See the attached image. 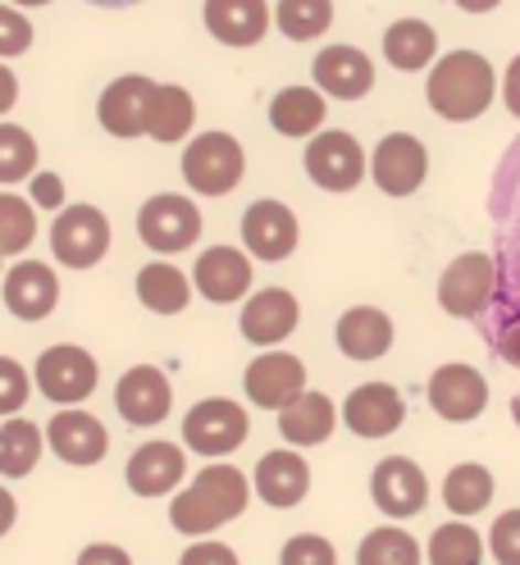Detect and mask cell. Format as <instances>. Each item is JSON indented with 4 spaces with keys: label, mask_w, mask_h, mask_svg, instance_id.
<instances>
[{
    "label": "cell",
    "mask_w": 520,
    "mask_h": 565,
    "mask_svg": "<svg viewBox=\"0 0 520 565\" xmlns=\"http://www.w3.org/2000/svg\"><path fill=\"white\" fill-rule=\"evenodd\" d=\"M438 51V38L434 28L421 23V19H397L389 32H384V55L393 68H406V74H415V68H425Z\"/></svg>",
    "instance_id": "32"
},
{
    "label": "cell",
    "mask_w": 520,
    "mask_h": 565,
    "mask_svg": "<svg viewBox=\"0 0 520 565\" xmlns=\"http://www.w3.org/2000/svg\"><path fill=\"white\" fill-rule=\"evenodd\" d=\"M42 447H46V434L38 429V424L10 415L6 429H0V475H6V479L32 475V470H38V461H42Z\"/></svg>",
    "instance_id": "31"
},
{
    "label": "cell",
    "mask_w": 520,
    "mask_h": 565,
    "mask_svg": "<svg viewBox=\"0 0 520 565\" xmlns=\"http://www.w3.org/2000/svg\"><path fill=\"white\" fill-rule=\"evenodd\" d=\"M19 6H51V0H19Z\"/></svg>",
    "instance_id": "53"
},
{
    "label": "cell",
    "mask_w": 520,
    "mask_h": 565,
    "mask_svg": "<svg viewBox=\"0 0 520 565\" xmlns=\"http://www.w3.org/2000/svg\"><path fill=\"white\" fill-rule=\"evenodd\" d=\"M28 374H23V365L19 361H10V356H0V415H19L23 406H28Z\"/></svg>",
    "instance_id": "39"
},
{
    "label": "cell",
    "mask_w": 520,
    "mask_h": 565,
    "mask_svg": "<svg viewBox=\"0 0 520 565\" xmlns=\"http://www.w3.org/2000/svg\"><path fill=\"white\" fill-rule=\"evenodd\" d=\"M306 173L325 192H352L365 179V151L352 132H320L306 147Z\"/></svg>",
    "instance_id": "9"
},
{
    "label": "cell",
    "mask_w": 520,
    "mask_h": 565,
    "mask_svg": "<svg viewBox=\"0 0 520 565\" xmlns=\"http://www.w3.org/2000/svg\"><path fill=\"white\" fill-rule=\"evenodd\" d=\"M14 498H10V488H0V539H6L10 534V529H14Z\"/></svg>",
    "instance_id": "47"
},
{
    "label": "cell",
    "mask_w": 520,
    "mask_h": 565,
    "mask_svg": "<svg viewBox=\"0 0 520 565\" xmlns=\"http://www.w3.org/2000/svg\"><path fill=\"white\" fill-rule=\"evenodd\" d=\"M32 46V23L10 10V6H0V60H10V55H23Z\"/></svg>",
    "instance_id": "41"
},
{
    "label": "cell",
    "mask_w": 520,
    "mask_h": 565,
    "mask_svg": "<svg viewBox=\"0 0 520 565\" xmlns=\"http://www.w3.org/2000/svg\"><path fill=\"white\" fill-rule=\"evenodd\" d=\"M151 78L142 74H124L115 78L96 100V119L110 137H142L147 128V96H151Z\"/></svg>",
    "instance_id": "19"
},
{
    "label": "cell",
    "mask_w": 520,
    "mask_h": 565,
    "mask_svg": "<svg viewBox=\"0 0 520 565\" xmlns=\"http://www.w3.org/2000/svg\"><path fill=\"white\" fill-rule=\"evenodd\" d=\"M192 282L205 301L215 306H229L237 301L242 292L252 288V260L237 252V246H211V252L197 256V269H192Z\"/></svg>",
    "instance_id": "18"
},
{
    "label": "cell",
    "mask_w": 520,
    "mask_h": 565,
    "mask_svg": "<svg viewBox=\"0 0 520 565\" xmlns=\"http://www.w3.org/2000/svg\"><path fill=\"white\" fill-rule=\"evenodd\" d=\"M247 411L229 397H211V402H197L183 419V438L192 451L201 456H229L247 443Z\"/></svg>",
    "instance_id": "6"
},
{
    "label": "cell",
    "mask_w": 520,
    "mask_h": 565,
    "mask_svg": "<svg viewBox=\"0 0 520 565\" xmlns=\"http://www.w3.org/2000/svg\"><path fill=\"white\" fill-rule=\"evenodd\" d=\"M137 237H142L160 256L188 252V246L201 237V210L188 196L160 192V196H151L142 210H137Z\"/></svg>",
    "instance_id": "5"
},
{
    "label": "cell",
    "mask_w": 520,
    "mask_h": 565,
    "mask_svg": "<svg viewBox=\"0 0 520 565\" xmlns=\"http://www.w3.org/2000/svg\"><path fill=\"white\" fill-rule=\"evenodd\" d=\"M511 419H516V424H520V397H516V402H511Z\"/></svg>",
    "instance_id": "52"
},
{
    "label": "cell",
    "mask_w": 520,
    "mask_h": 565,
    "mask_svg": "<svg viewBox=\"0 0 520 565\" xmlns=\"http://www.w3.org/2000/svg\"><path fill=\"white\" fill-rule=\"evenodd\" d=\"M38 169V141L19 124H0V183H23Z\"/></svg>",
    "instance_id": "36"
},
{
    "label": "cell",
    "mask_w": 520,
    "mask_h": 565,
    "mask_svg": "<svg viewBox=\"0 0 520 565\" xmlns=\"http://www.w3.org/2000/svg\"><path fill=\"white\" fill-rule=\"evenodd\" d=\"M242 169H247V156H242L237 137H229V132H201L183 151V179L201 196L233 192L242 183Z\"/></svg>",
    "instance_id": "3"
},
{
    "label": "cell",
    "mask_w": 520,
    "mask_h": 565,
    "mask_svg": "<svg viewBox=\"0 0 520 565\" xmlns=\"http://www.w3.org/2000/svg\"><path fill=\"white\" fill-rule=\"evenodd\" d=\"M205 28L224 46H256L269 32L265 0H205Z\"/></svg>",
    "instance_id": "21"
},
{
    "label": "cell",
    "mask_w": 520,
    "mask_h": 565,
    "mask_svg": "<svg viewBox=\"0 0 520 565\" xmlns=\"http://www.w3.org/2000/svg\"><path fill=\"white\" fill-rule=\"evenodd\" d=\"M457 6L466 10V14H489V10H498L502 0H457Z\"/></svg>",
    "instance_id": "50"
},
{
    "label": "cell",
    "mask_w": 520,
    "mask_h": 565,
    "mask_svg": "<svg viewBox=\"0 0 520 565\" xmlns=\"http://www.w3.org/2000/svg\"><path fill=\"white\" fill-rule=\"evenodd\" d=\"M443 502H447V511H457V515H479L484 507L494 502V475L484 466H457L443 483Z\"/></svg>",
    "instance_id": "33"
},
{
    "label": "cell",
    "mask_w": 520,
    "mask_h": 565,
    "mask_svg": "<svg viewBox=\"0 0 520 565\" xmlns=\"http://www.w3.org/2000/svg\"><path fill=\"white\" fill-rule=\"evenodd\" d=\"M310 488V470L297 451H269L256 466V492L269 507H297Z\"/></svg>",
    "instance_id": "27"
},
{
    "label": "cell",
    "mask_w": 520,
    "mask_h": 565,
    "mask_svg": "<svg viewBox=\"0 0 520 565\" xmlns=\"http://www.w3.org/2000/svg\"><path fill=\"white\" fill-rule=\"evenodd\" d=\"M316 83L338 100H361L374 87V64L357 46H325L316 60Z\"/></svg>",
    "instance_id": "23"
},
{
    "label": "cell",
    "mask_w": 520,
    "mask_h": 565,
    "mask_svg": "<svg viewBox=\"0 0 520 565\" xmlns=\"http://www.w3.org/2000/svg\"><path fill=\"white\" fill-rule=\"evenodd\" d=\"M46 443H51V451L60 456V461H68V466H96L100 456L110 451L106 424H100L96 415H87V411H78V406L51 415Z\"/></svg>",
    "instance_id": "12"
},
{
    "label": "cell",
    "mask_w": 520,
    "mask_h": 565,
    "mask_svg": "<svg viewBox=\"0 0 520 565\" xmlns=\"http://www.w3.org/2000/svg\"><path fill=\"white\" fill-rule=\"evenodd\" d=\"M92 561H128V556L115 552V547H87V552H83V565H92Z\"/></svg>",
    "instance_id": "49"
},
{
    "label": "cell",
    "mask_w": 520,
    "mask_h": 565,
    "mask_svg": "<svg viewBox=\"0 0 520 565\" xmlns=\"http://www.w3.org/2000/svg\"><path fill=\"white\" fill-rule=\"evenodd\" d=\"M192 119H197V105L183 87H173V83H156L151 96H147V137L156 141H183L192 132Z\"/></svg>",
    "instance_id": "28"
},
{
    "label": "cell",
    "mask_w": 520,
    "mask_h": 565,
    "mask_svg": "<svg viewBox=\"0 0 520 565\" xmlns=\"http://www.w3.org/2000/svg\"><path fill=\"white\" fill-rule=\"evenodd\" d=\"M502 100H507V110L520 119V55L507 64V78H502Z\"/></svg>",
    "instance_id": "45"
},
{
    "label": "cell",
    "mask_w": 520,
    "mask_h": 565,
    "mask_svg": "<svg viewBox=\"0 0 520 565\" xmlns=\"http://www.w3.org/2000/svg\"><path fill=\"white\" fill-rule=\"evenodd\" d=\"M338 347L352 361H379L393 347V320L374 306H357L338 320Z\"/></svg>",
    "instance_id": "25"
},
{
    "label": "cell",
    "mask_w": 520,
    "mask_h": 565,
    "mask_svg": "<svg viewBox=\"0 0 520 565\" xmlns=\"http://www.w3.org/2000/svg\"><path fill=\"white\" fill-rule=\"evenodd\" d=\"M284 565H333V547L325 543V539H316V534H301V539H293L288 547H284V556H279Z\"/></svg>",
    "instance_id": "42"
},
{
    "label": "cell",
    "mask_w": 520,
    "mask_h": 565,
    "mask_svg": "<svg viewBox=\"0 0 520 565\" xmlns=\"http://www.w3.org/2000/svg\"><path fill=\"white\" fill-rule=\"evenodd\" d=\"M183 561H188V565H197V561H233V552H229V547H192Z\"/></svg>",
    "instance_id": "48"
},
{
    "label": "cell",
    "mask_w": 520,
    "mask_h": 565,
    "mask_svg": "<svg viewBox=\"0 0 520 565\" xmlns=\"http://www.w3.org/2000/svg\"><path fill=\"white\" fill-rule=\"evenodd\" d=\"M14 100H19V83H14V74L6 64H0V115L6 110H14Z\"/></svg>",
    "instance_id": "46"
},
{
    "label": "cell",
    "mask_w": 520,
    "mask_h": 565,
    "mask_svg": "<svg viewBox=\"0 0 520 565\" xmlns=\"http://www.w3.org/2000/svg\"><path fill=\"white\" fill-rule=\"evenodd\" d=\"M429 561L434 565H479L484 561V543L470 524H443L434 529V539H429Z\"/></svg>",
    "instance_id": "37"
},
{
    "label": "cell",
    "mask_w": 520,
    "mask_h": 565,
    "mask_svg": "<svg viewBox=\"0 0 520 565\" xmlns=\"http://www.w3.org/2000/svg\"><path fill=\"white\" fill-rule=\"evenodd\" d=\"M370 169H374V188L384 192V196H411L415 188L425 183L429 156H425V147H421V137L389 132V137L374 147Z\"/></svg>",
    "instance_id": "10"
},
{
    "label": "cell",
    "mask_w": 520,
    "mask_h": 565,
    "mask_svg": "<svg viewBox=\"0 0 520 565\" xmlns=\"http://www.w3.org/2000/svg\"><path fill=\"white\" fill-rule=\"evenodd\" d=\"M357 561L361 565H415L421 561V547H415L406 529H374V534H365Z\"/></svg>",
    "instance_id": "38"
},
{
    "label": "cell",
    "mask_w": 520,
    "mask_h": 565,
    "mask_svg": "<svg viewBox=\"0 0 520 565\" xmlns=\"http://www.w3.org/2000/svg\"><path fill=\"white\" fill-rule=\"evenodd\" d=\"M342 419L347 429H352L357 438H389L402 429L406 419V402L393 383H361L352 397H347L342 406Z\"/></svg>",
    "instance_id": "13"
},
{
    "label": "cell",
    "mask_w": 520,
    "mask_h": 565,
    "mask_svg": "<svg viewBox=\"0 0 520 565\" xmlns=\"http://www.w3.org/2000/svg\"><path fill=\"white\" fill-rule=\"evenodd\" d=\"M370 498L384 515H421L425 502H429V479L421 475V466L406 461V456H389V461H379L374 475H370Z\"/></svg>",
    "instance_id": "11"
},
{
    "label": "cell",
    "mask_w": 520,
    "mask_h": 565,
    "mask_svg": "<svg viewBox=\"0 0 520 565\" xmlns=\"http://www.w3.org/2000/svg\"><path fill=\"white\" fill-rule=\"evenodd\" d=\"M32 205H42V210L64 205V183L55 179V173H38V179H32Z\"/></svg>",
    "instance_id": "43"
},
{
    "label": "cell",
    "mask_w": 520,
    "mask_h": 565,
    "mask_svg": "<svg viewBox=\"0 0 520 565\" xmlns=\"http://www.w3.org/2000/svg\"><path fill=\"white\" fill-rule=\"evenodd\" d=\"M494 561L502 565H520V511H507L494 520V534H489Z\"/></svg>",
    "instance_id": "40"
},
{
    "label": "cell",
    "mask_w": 520,
    "mask_h": 565,
    "mask_svg": "<svg viewBox=\"0 0 520 565\" xmlns=\"http://www.w3.org/2000/svg\"><path fill=\"white\" fill-rule=\"evenodd\" d=\"M87 6H106V10H128V6H137V0H87Z\"/></svg>",
    "instance_id": "51"
},
{
    "label": "cell",
    "mask_w": 520,
    "mask_h": 565,
    "mask_svg": "<svg viewBox=\"0 0 520 565\" xmlns=\"http://www.w3.org/2000/svg\"><path fill=\"white\" fill-rule=\"evenodd\" d=\"M115 406L128 424H137V429H151V424H160L173 406V387L165 379V370L156 365H132L119 387H115Z\"/></svg>",
    "instance_id": "14"
},
{
    "label": "cell",
    "mask_w": 520,
    "mask_h": 565,
    "mask_svg": "<svg viewBox=\"0 0 520 565\" xmlns=\"http://www.w3.org/2000/svg\"><path fill=\"white\" fill-rule=\"evenodd\" d=\"M498 356H502L511 370H520V320H511V324L498 333Z\"/></svg>",
    "instance_id": "44"
},
{
    "label": "cell",
    "mask_w": 520,
    "mask_h": 565,
    "mask_svg": "<svg viewBox=\"0 0 520 565\" xmlns=\"http://www.w3.org/2000/svg\"><path fill=\"white\" fill-rule=\"evenodd\" d=\"M137 301H142L147 310H156V315H179V310H188V301H192L188 274H183L179 265H165V260L147 265L142 274H137Z\"/></svg>",
    "instance_id": "30"
},
{
    "label": "cell",
    "mask_w": 520,
    "mask_h": 565,
    "mask_svg": "<svg viewBox=\"0 0 520 565\" xmlns=\"http://www.w3.org/2000/svg\"><path fill=\"white\" fill-rule=\"evenodd\" d=\"M429 406L443 419L466 424V419L484 415V406H489V383H484V374L470 370V365H443L429 379Z\"/></svg>",
    "instance_id": "16"
},
{
    "label": "cell",
    "mask_w": 520,
    "mask_h": 565,
    "mask_svg": "<svg viewBox=\"0 0 520 565\" xmlns=\"http://www.w3.org/2000/svg\"><path fill=\"white\" fill-rule=\"evenodd\" d=\"M284 415H279V434L293 443V447H316V443H325L329 434H333V424H338V411H333V402L325 397V393H301L288 402V406H279Z\"/></svg>",
    "instance_id": "26"
},
{
    "label": "cell",
    "mask_w": 520,
    "mask_h": 565,
    "mask_svg": "<svg viewBox=\"0 0 520 565\" xmlns=\"http://www.w3.org/2000/svg\"><path fill=\"white\" fill-rule=\"evenodd\" d=\"M55 301H60V278H55L51 265H42V260H19V265L6 274V306H10L14 320L38 324V320H46V315L55 310Z\"/></svg>",
    "instance_id": "17"
},
{
    "label": "cell",
    "mask_w": 520,
    "mask_h": 565,
    "mask_svg": "<svg viewBox=\"0 0 520 565\" xmlns=\"http://www.w3.org/2000/svg\"><path fill=\"white\" fill-rule=\"evenodd\" d=\"M297 297L288 288H265L247 301V310H242V338L256 342V347H274L284 342L293 329H297Z\"/></svg>",
    "instance_id": "22"
},
{
    "label": "cell",
    "mask_w": 520,
    "mask_h": 565,
    "mask_svg": "<svg viewBox=\"0 0 520 565\" xmlns=\"http://www.w3.org/2000/svg\"><path fill=\"white\" fill-rule=\"evenodd\" d=\"M51 252L68 269H92L110 252V220L96 205H64L51 224Z\"/></svg>",
    "instance_id": "4"
},
{
    "label": "cell",
    "mask_w": 520,
    "mask_h": 565,
    "mask_svg": "<svg viewBox=\"0 0 520 565\" xmlns=\"http://www.w3.org/2000/svg\"><path fill=\"white\" fill-rule=\"evenodd\" d=\"M325 96L310 92V87H284L279 96L269 100V124L274 132L284 137H310L320 124H325Z\"/></svg>",
    "instance_id": "29"
},
{
    "label": "cell",
    "mask_w": 520,
    "mask_h": 565,
    "mask_svg": "<svg viewBox=\"0 0 520 565\" xmlns=\"http://www.w3.org/2000/svg\"><path fill=\"white\" fill-rule=\"evenodd\" d=\"M32 237H38V210H32V201L0 192V256L28 252Z\"/></svg>",
    "instance_id": "35"
},
{
    "label": "cell",
    "mask_w": 520,
    "mask_h": 565,
    "mask_svg": "<svg viewBox=\"0 0 520 565\" xmlns=\"http://www.w3.org/2000/svg\"><path fill=\"white\" fill-rule=\"evenodd\" d=\"M274 23H279L284 38H293V42L325 38L329 23H333V0H279Z\"/></svg>",
    "instance_id": "34"
},
{
    "label": "cell",
    "mask_w": 520,
    "mask_h": 565,
    "mask_svg": "<svg viewBox=\"0 0 520 565\" xmlns=\"http://www.w3.org/2000/svg\"><path fill=\"white\" fill-rule=\"evenodd\" d=\"M183 475H188L183 451L173 447V443H147V447H137L128 470H124V479H128V488L137 492V498H165V492L179 483Z\"/></svg>",
    "instance_id": "24"
},
{
    "label": "cell",
    "mask_w": 520,
    "mask_h": 565,
    "mask_svg": "<svg viewBox=\"0 0 520 565\" xmlns=\"http://www.w3.org/2000/svg\"><path fill=\"white\" fill-rule=\"evenodd\" d=\"M247 511V475L233 466H211L192 479L188 492H179L169 507V524L188 539H201L211 529L229 524L233 515Z\"/></svg>",
    "instance_id": "1"
},
{
    "label": "cell",
    "mask_w": 520,
    "mask_h": 565,
    "mask_svg": "<svg viewBox=\"0 0 520 565\" xmlns=\"http://www.w3.org/2000/svg\"><path fill=\"white\" fill-rule=\"evenodd\" d=\"M301 387H306V365L288 356V351H265V356L247 365V397L265 411L288 406Z\"/></svg>",
    "instance_id": "20"
},
{
    "label": "cell",
    "mask_w": 520,
    "mask_h": 565,
    "mask_svg": "<svg viewBox=\"0 0 520 565\" xmlns=\"http://www.w3.org/2000/svg\"><path fill=\"white\" fill-rule=\"evenodd\" d=\"M494 64L479 51H453L434 64L429 74V105L453 119V124H470L494 105Z\"/></svg>",
    "instance_id": "2"
},
{
    "label": "cell",
    "mask_w": 520,
    "mask_h": 565,
    "mask_svg": "<svg viewBox=\"0 0 520 565\" xmlns=\"http://www.w3.org/2000/svg\"><path fill=\"white\" fill-rule=\"evenodd\" d=\"M242 242L261 260H288L297 252V220L284 201H256L242 215Z\"/></svg>",
    "instance_id": "15"
},
{
    "label": "cell",
    "mask_w": 520,
    "mask_h": 565,
    "mask_svg": "<svg viewBox=\"0 0 520 565\" xmlns=\"http://www.w3.org/2000/svg\"><path fill=\"white\" fill-rule=\"evenodd\" d=\"M494 282H498V269H494V256L484 252H466L457 256L453 265L443 269L438 278V306L457 320H470L484 306L494 301Z\"/></svg>",
    "instance_id": "8"
},
{
    "label": "cell",
    "mask_w": 520,
    "mask_h": 565,
    "mask_svg": "<svg viewBox=\"0 0 520 565\" xmlns=\"http://www.w3.org/2000/svg\"><path fill=\"white\" fill-rule=\"evenodd\" d=\"M96 361L92 351L74 347V342H60V347H46L42 361H38V387L42 397L55 402V406H74V402H87L92 387H96Z\"/></svg>",
    "instance_id": "7"
}]
</instances>
